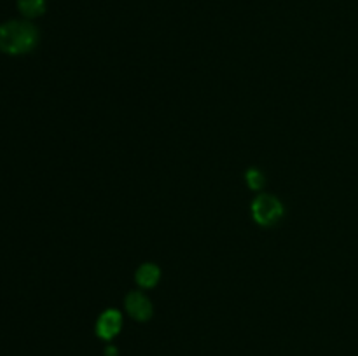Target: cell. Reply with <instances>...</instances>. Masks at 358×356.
<instances>
[{
	"label": "cell",
	"mask_w": 358,
	"mask_h": 356,
	"mask_svg": "<svg viewBox=\"0 0 358 356\" xmlns=\"http://www.w3.org/2000/svg\"><path fill=\"white\" fill-rule=\"evenodd\" d=\"M37 42V28L28 21H7L0 24V51L6 54H27Z\"/></svg>",
	"instance_id": "obj_1"
},
{
	"label": "cell",
	"mask_w": 358,
	"mask_h": 356,
	"mask_svg": "<svg viewBox=\"0 0 358 356\" xmlns=\"http://www.w3.org/2000/svg\"><path fill=\"white\" fill-rule=\"evenodd\" d=\"M252 216L262 227H271L283 216V205L269 194H259L252 202Z\"/></svg>",
	"instance_id": "obj_2"
},
{
	"label": "cell",
	"mask_w": 358,
	"mask_h": 356,
	"mask_svg": "<svg viewBox=\"0 0 358 356\" xmlns=\"http://www.w3.org/2000/svg\"><path fill=\"white\" fill-rule=\"evenodd\" d=\"M122 327V316L119 311L115 309H107L105 313H101V316L98 318L96 323V334L98 337L105 339V341H110L115 335L119 334Z\"/></svg>",
	"instance_id": "obj_3"
},
{
	"label": "cell",
	"mask_w": 358,
	"mask_h": 356,
	"mask_svg": "<svg viewBox=\"0 0 358 356\" xmlns=\"http://www.w3.org/2000/svg\"><path fill=\"white\" fill-rule=\"evenodd\" d=\"M126 311L136 321H147L152 316V304L143 293L131 292L126 297Z\"/></svg>",
	"instance_id": "obj_4"
},
{
	"label": "cell",
	"mask_w": 358,
	"mask_h": 356,
	"mask_svg": "<svg viewBox=\"0 0 358 356\" xmlns=\"http://www.w3.org/2000/svg\"><path fill=\"white\" fill-rule=\"evenodd\" d=\"M161 278V271L156 264H143L136 271V283L142 288H152L157 285Z\"/></svg>",
	"instance_id": "obj_5"
},
{
	"label": "cell",
	"mask_w": 358,
	"mask_h": 356,
	"mask_svg": "<svg viewBox=\"0 0 358 356\" xmlns=\"http://www.w3.org/2000/svg\"><path fill=\"white\" fill-rule=\"evenodd\" d=\"M17 9L24 17H37L45 10V0H17Z\"/></svg>",
	"instance_id": "obj_6"
},
{
	"label": "cell",
	"mask_w": 358,
	"mask_h": 356,
	"mask_svg": "<svg viewBox=\"0 0 358 356\" xmlns=\"http://www.w3.org/2000/svg\"><path fill=\"white\" fill-rule=\"evenodd\" d=\"M264 181H266L264 175H262L259 170L252 168V170L247 171V184L250 188H254V191H261V188L264 187Z\"/></svg>",
	"instance_id": "obj_7"
},
{
	"label": "cell",
	"mask_w": 358,
	"mask_h": 356,
	"mask_svg": "<svg viewBox=\"0 0 358 356\" xmlns=\"http://www.w3.org/2000/svg\"><path fill=\"white\" fill-rule=\"evenodd\" d=\"M107 356H115V348H107Z\"/></svg>",
	"instance_id": "obj_8"
}]
</instances>
